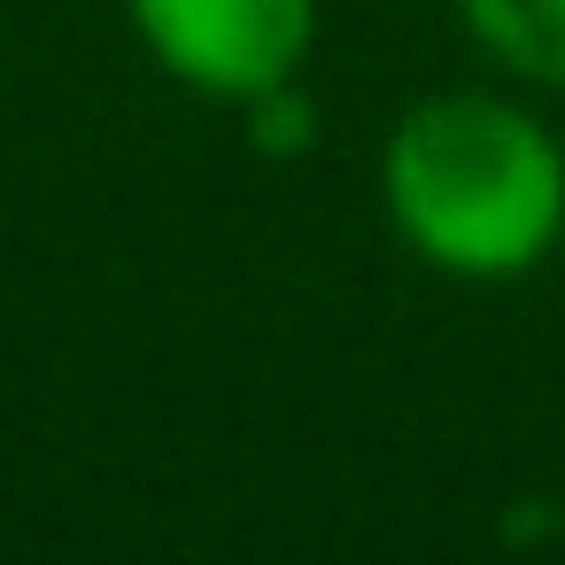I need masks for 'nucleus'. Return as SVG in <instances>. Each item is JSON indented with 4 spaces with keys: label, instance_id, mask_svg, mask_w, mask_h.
I'll list each match as a JSON object with an SVG mask.
<instances>
[{
    "label": "nucleus",
    "instance_id": "4",
    "mask_svg": "<svg viewBox=\"0 0 565 565\" xmlns=\"http://www.w3.org/2000/svg\"><path fill=\"white\" fill-rule=\"evenodd\" d=\"M248 148L256 156H302L310 140H318V102H310V86L295 78V86H271V94H256L248 109Z\"/></svg>",
    "mask_w": 565,
    "mask_h": 565
},
{
    "label": "nucleus",
    "instance_id": "1",
    "mask_svg": "<svg viewBox=\"0 0 565 565\" xmlns=\"http://www.w3.org/2000/svg\"><path fill=\"white\" fill-rule=\"evenodd\" d=\"M387 233L457 287L534 279L565 248V132L519 86H449L380 140Z\"/></svg>",
    "mask_w": 565,
    "mask_h": 565
},
{
    "label": "nucleus",
    "instance_id": "2",
    "mask_svg": "<svg viewBox=\"0 0 565 565\" xmlns=\"http://www.w3.org/2000/svg\"><path fill=\"white\" fill-rule=\"evenodd\" d=\"M125 24L179 94L248 109L310 71L326 0H125Z\"/></svg>",
    "mask_w": 565,
    "mask_h": 565
},
{
    "label": "nucleus",
    "instance_id": "3",
    "mask_svg": "<svg viewBox=\"0 0 565 565\" xmlns=\"http://www.w3.org/2000/svg\"><path fill=\"white\" fill-rule=\"evenodd\" d=\"M465 47L519 94H565V0H449Z\"/></svg>",
    "mask_w": 565,
    "mask_h": 565
}]
</instances>
